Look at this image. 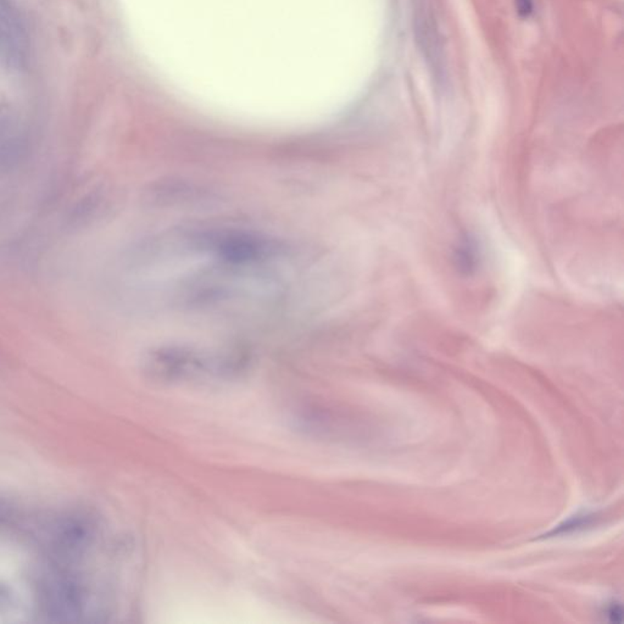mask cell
<instances>
[{
	"label": "cell",
	"mask_w": 624,
	"mask_h": 624,
	"mask_svg": "<svg viewBox=\"0 0 624 624\" xmlns=\"http://www.w3.org/2000/svg\"><path fill=\"white\" fill-rule=\"evenodd\" d=\"M622 614H623L622 612V606H621V603H617L616 601L607 603L603 607V612H601L603 618L606 619L607 622H611V623L621 622L622 621Z\"/></svg>",
	"instance_id": "obj_5"
},
{
	"label": "cell",
	"mask_w": 624,
	"mask_h": 624,
	"mask_svg": "<svg viewBox=\"0 0 624 624\" xmlns=\"http://www.w3.org/2000/svg\"><path fill=\"white\" fill-rule=\"evenodd\" d=\"M151 379L161 383H204L239 377L248 358L239 352L169 345L150 352L144 363Z\"/></svg>",
	"instance_id": "obj_1"
},
{
	"label": "cell",
	"mask_w": 624,
	"mask_h": 624,
	"mask_svg": "<svg viewBox=\"0 0 624 624\" xmlns=\"http://www.w3.org/2000/svg\"><path fill=\"white\" fill-rule=\"evenodd\" d=\"M0 32L28 41L25 23L10 0H0Z\"/></svg>",
	"instance_id": "obj_3"
},
{
	"label": "cell",
	"mask_w": 624,
	"mask_h": 624,
	"mask_svg": "<svg viewBox=\"0 0 624 624\" xmlns=\"http://www.w3.org/2000/svg\"><path fill=\"white\" fill-rule=\"evenodd\" d=\"M594 519H596V513H577L576 516L568 518L567 521L559 524L556 528L550 530L549 533L544 535V538H552V537H559V535H567V534L576 533L578 530L590 527Z\"/></svg>",
	"instance_id": "obj_4"
},
{
	"label": "cell",
	"mask_w": 624,
	"mask_h": 624,
	"mask_svg": "<svg viewBox=\"0 0 624 624\" xmlns=\"http://www.w3.org/2000/svg\"><path fill=\"white\" fill-rule=\"evenodd\" d=\"M453 261L458 271L470 276L477 271L480 266V249L475 237L464 235L458 240V244L453 249Z\"/></svg>",
	"instance_id": "obj_2"
},
{
	"label": "cell",
	"mask_w": 624,
	"mask_h": 624,
	"mask_svg": "<svg viewBox=\"0 0 624 624\" xmlns=\"http://www.w3.org/2000/svg\"><path fill=\"white\" fill-rule=\"evenodd\" d=\"M515 8L518 17L528 19L534 12L533 0H515Z\"/></svg>",
	"instance_id": "obj_6"
}]
</instances>
